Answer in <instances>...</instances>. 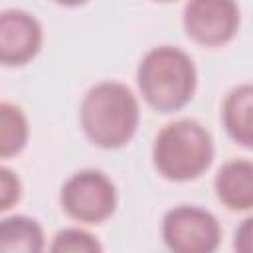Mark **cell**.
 <instances>
[{"label": "cell", "mask_w": 253, "mask_h": 253, "mask_svg": "<svg viewBox=\"0 0 253 253\" xmlns=\"http://www.w3.org/2000/svg\"><path fill=\"white\" fill-rule=\"evenodd\" d=\"M140 109L134 93L119 81L93 85L79 107V123L91 144L99 148H121L136 132Z\"/></svg>", "instance_id": "obj_1"}, {"label": "cell", "mask_w": 253, "mask_h": 253, "mask_svg": "<svg viewBox=\"0 0 253 253\" xmlns=\"http://www.w3.org/2000/svg\"><path fill=\"white\" fill-rule=\"evenodd\" d=\"M136 83L144 101L160 113L186 107L198 85L192 57L174 45H158L144 53L136 69Z\"/></svg>", "instance_id": "obj_2"}, {"label": "cell", "mask_w": 253, "mask_h": 253, "mask_svg": "<svg viewBox=\"0 0 253 253\" xmlns=\"http://www.w3.org/2000/svg\"><path fill=\"white\" fill-rule=\"evenodd\" d=\"M213 160V140L204 125L178 119L160 128L152 144V162L160 176L188 182L202 176Z\"/></svg>", "instance_id": "obj_3"}, {"label": "cell", "mask_w": 253, "mask_h": 253, "mask_svg": "<svg viewBox=\"0 0 253 253\" xmlns=\"http://www.w3.org/2000/svg\"><path fill=\"white\" fill-rule=\"evenodd\" d=\"M59 202L63 211L81 223H101L117 208V190L101 170H79L61 186Z\"/></svg>", "instance_id": "obj_4"}, {"label": "cell", "mask_w": 253, "mask_h": 253, "mask_svg": "<svg viewBox=\"0 0 253 253\" xmlns=\"http://www.w3.org/2000/svg\"><path fill=\"white\" fill-rule=\"evenodd\" d=\"M162 239L170 253H215L221 227L204 208L176 206L162 219Z\"/></svg>", "instance_id": "obj_5"}, {"label": "cell", "mask_w": 253, "mask_h": 253, "mask_svg": "<svg viewBox=\"0 0 253 253\" xmlns=\"http://www.w3.org/2000/svg\"><path fill=\"white\" fill-rule=\"evenodd\" d=\"M184 30L188 38L206 47L227 43L239 28V8L229 0H194L184 6Z\"/></svg>", "instance_id": "obj_6"}, {"label": "cell", "mask_w": 253, "mask_h": 253, "mask_svg": "<svg viewBox=\"0 0 253 253\" xmlns=\"http://www.w3.org/2000/svg\"><path fill=\"white\" fill-rule=\"evenodd\" d=\"M42 26L24 10H6L0 16V61L4 65H24L42 47Z\"/></svg>", "instance_id": "obj_7"}, {"label": "cell", "mask_w": 253, "mask_h": 253, "mask_svg": "<svg viewBox=\"0 0 253 253\" xmlns=\"http://www.w3.org/2000/svg\"><path fill=\"white\" fill-rule=\"evenodd\" d=\"M213 188L217 200L233 210L245 211L253 208V162L245 158H233L219 166Z\"/></svg>", "instance_id": "obj_8"}, {"label": "cell", "mask_w": 253, "mask_h": 253, "mask_svg": "<svg viewBox=\"0 0 253 253\" xmlns=\"http://www.w3.org/2000/svg\"><path fill=\"white\" fill-rule=\"evenodd\" d=\"M221 119L231 140L253 148V83L237 85L227 93Z\"/></svg>", "instance_id": "obj_9"}, {"label": "cell", "mask_w": 253, "mask_h": 253, "mask_svg": "<svg viewBox=\"0 0 253 253\" xmlns=\"http://www.w3.org/2000/svg\"><path fill=\"white\" fill-rule=\"evenodd\" d=\"M42 225L28 215H10L0 223V253H43Z\"/></svg>", "instance_id": "obj_10"}, {"label": "cell", "mask_w": 253, "mask_h": 253, "mask_svg": "<svg viewBox=\"0 0 253 253\" xmlns=\"http://www.w3.org/2000/svg\"><path fill=\"white\" fill-rule=\"evenodd\" d=\"M28 121L20 107L4 101L0 103V156L10 158L18 154L28 142Z\"/></svg>", "instance_id": "obj_11"}, {"label": "cell", "mask_w": 253, "mask_h": 253, "mask_svg": "<svg viewBox=\"0 0 253 253\" xmlns=\"http://www.w3.org/2000/svg\"><path fill=\"white\" fill-rule=\"evenodd\" d=\"M47 253H103V245L85 229L65 227L53 235Z\"/></svg>", "instance_id": "obj_12"}, {"label": "cell", "mask_w": 253, "mask_h": 253, "mask_svg": "<svg viewBox=\"0 0 253 253\" xmlns=\"http://www.w3.org/2000/svg\"><path fill=\"white\" fill-rule=\"evenodd\" d=\"M20 194H22V186L18 176L12 170L2 168L0 170V210L2 211L10 210L20 200Z\"/></svg>", "instance_id": "obj_13"}, {"label": "cell", "mask_w": 253, "mask_h": 253, "mask_svg": "<svg viewBox=\"0 0 253 253\" xmlns=\"http://www.w3.org/2000/svg\"><path fill=\"white\" fill-rule=\"evenodd\" d=\"M235 253H253V215L245 217L233 235Z\"/></svg>", "instance_id": "obj_14"}]
</instances>
